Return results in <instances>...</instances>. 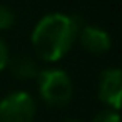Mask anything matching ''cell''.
<instances>
[{
	"label": "cell",
	"mask_w": 122,
	"mask_h": 122,
	"mask_svg": "<svg viewBox=\"0 0 122 122\" xmlns=\"http://www.w3.org/2000/svg\"><path fill=\"white\" fill-rule=\"evenodd\" d=\"M14 22H15L14 12L9 7H5V5H0V30L10 29L14 25Z\"/></svg>",
	"instance_id": "52a82bcc"
},
{
	"label": "cell",
	"mask_w": 122,
	"mask_h": 122,
	"mask_svg": "<svg viewBox=\"0 0 122 122\" xmlns=\"http://www.w3.org/2000/svg\"><path fill=\"white\" fill-rule=\"evenodd\" d=\"M37 107L29 92H10L0 100V122H32Z\"/></svg>",
	"instance_id": "3957f363"
},
{
	"label": "cell",
	"mask_w": 122,
	"mask_h": 122,
	"mask_svg": "<svg viewBox=\"0 0 122 122\" xmlns=\"http://www.w3.org/2000/svg\"><path fill=\"white\" fill-rule=\"evenodd\" d=\"M80 24L65 14H49L42 17L32 32V47L44 62L60 60L77 40Z\"/></svg>",
	"instance_id": "6da1fadb"
},
{
	"label": "cell",
	"mask_w": 122,
	"mask_h": 122,
	"mask_svg": "<svg viewBox=\"0 0 122 122\" xmlns=\"http://www.w3.org/2000/svg\"><path fill=\"white\" fill-rule=\"evenodd\" d=\"M9 60H10L9 47L2 39H0V72H2L5 67H9Z\"/></svg>",
	"instance_id": "9c48e42d"
},
{
	"label": "cell",
	"mask_w": 122,
	"mask_h": 122,
	"mask_svg": "<svg viewBox=\"0 0 122 122\" xmlns=\"http://www.w3.org/2000/svg\"><path fill=\"white\" fill-rule=\"evenodd\" d=\"M99 99L109 105V109H120L122 100V74L119 69H107L99 79Z\"/></svg>",
	"instance_id": "277c9868"
},
{
	"label": "cell",
	"mask_w": 122,
	"mask_h": 122,
	"mask_svg": "<svg viewBox=\"0 0 122 122\" xmlns=\"http://www.w3.org/2000/svg\"><path fill=\"white\" fill-rule=\"evenodd\" d=\"M37 85L40 97L55 107L65 105L74 94V84L67 72L60 69H45L40 70L37 75Z\"/></svg>",
	"instance_id": "7a4b0ae2"
},
{
	"label": "cell",
	"mask_w": 122,
	"mask_h": 122,
	"mask_svg": "<svg viewBox=\"0 0 122 122\" xmlns=\"http://www.w3.org/2000/svg\"><path fill=\"white\" fill-rule=\"evenodd\" d=\"M64 122H77V120H72V119H69V120H64Z\"/></svg>",
	"instance_id": "30bf717a"
},
{
	"label": "cell",
	"mask_w": 122,
	"mask_h": 122,
	"mask_svg": "<svg viewBox=\"0 0 122 122\" xmlns=\"http://www.w3.org/2000/svg\"><path fill=\"white\" fill-rule=\"evenodd\" d=\"M80 45L90 52V54H104L110 49L112 42H110V35L100 29V27H95V25H85V27H80L79 30V35H77Z\"/></svg>",
	"instance_id": "5b68a950"
},
{
	"label": "cell",
	"mask_w": 122,
	"mask_h": 122,
	"mask_svg": "<svg viewBox=\"0 0 122 122\" xmlns=\"http://www.w3.org/2000/svg\"><path fill=\"white\" fill-rule=\"evenodd\" d=\"M9 65L12 69V74L15 77H19L20 80H29V79H37L39 75V67L35 64V60H32L30 57L20 55L14 60H9Z\"/></svg>",
	"instance_id": "8992f818"
},
{
	"label": "cell",
	"mask_w": 122,
	"mask_h": 122,
	"mask_svg": "<svg viewBox=\"0 0 122 122\" xmlns=\"http://www.w3.org/2000/svg\"><path fill=\"white\" fill-rule=\"evenodd\" d=\"M92 122H120V115L117 110H112V109H107V110H102L99 112Z\"/></svg>",
	"instance_id": "ba28073f"
}]
</instances>
